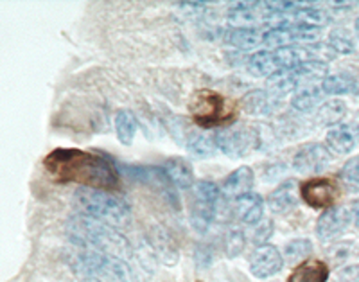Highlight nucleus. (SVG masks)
<instances>
[{
	"label": "nucleus",
	"instance_id": "f257e3e1",
	"mask_svg": "<svg viewBox=\"0 0 359 282\" xmlns=\"http://www.w3.org/2000/svg\"><path fill=\"white\" fill-rule=\"evenodd\" d=\"M45 171L62 184H79L95 191H117L118 171L107 156L78 147H57L43 159Z\"/></svg>",
	"mask_w": 359,
	"mask_h": 282
},
{
	"label": "nucleus",
	"instance_id": "f03ea898",
	"mask_svg": "<svg viewBox=\"0 0 359 282\" xmlns=\"http://www.w3.org/2000/svg\"><path fill=\"white\" fill-rule=\"evenodd\" d=\"M69 236L72 241L85 250H94L99 254L114 255L121 259L130 252V245L123 236H118L110 225L88 216H76L69 221Z\"/></svg>",
	"mask_w": 359,
	"mask_h": 282
},
{
	"label": "nucleus",
	"instance_id": "7ed1b4c3",
	"mask_svg": "<svg viewBox=\"0 0 359 282\" xmlns=\"http://www.w3.org/2000/svg\"><path fill=\"white\" fill-rule=\"evenodd\" d=\"M331 58L325 46H304V47H282V49L259 51L248 60V70L257 78H273L287 69H293L298 63L309 60ZM323 62V60H322Z\"/></svg>",
	"mask_w": 359,
	"mask_h": 282
},
{
	"label": "nucleus",
	"instance_id": "20e7f679",
	"mask_svg": "<svg viewBox=\"0 0 359 282\" xmlns=\"http://www.w3.org/2000/svg\"><path fill=\"white\" fill-rule=\"evenodd\" d=\"M74 203L83 216L102 221L107 225H124L131 216L130 205L107 191L78 189L74 194Z\"/></svg>",
	"mask_w": 359,
	"mask_h": 282
},
{
	"label": "nucleus",
	"instance_id": "39448f33",
	"mask_svg": "<svg viewBox=\"0 0 359 282\" xmlns=\"http://www.w3.org/2000/svg\"><path fill=\"white\" fill-rule=\"evenodd\" d=\"M194 123L203 128H216L236 117V105L214 90H196L189 101Z\"/></svg>",
	"mask_w": 359,
	"mask_h": 282
},
{
	"label": "nucleus",
	"instance_id": "423d86ee",
	"mask_svg": "<svg viewBox=\"0 0 359 282\" xmlns=\"http://www.w3.org/2000/svg\"><path fill=\"white\" fill-rule=\"evenodd\" d=\"M221 203V191L214 182L200 180L192 185V201L189 217L191 225L200 234H207L216 221Z\"/></svg>",
	"mask_w": 359,
	"mask_h": 282
},
{
	"label": "nucleus",
	"instance_id": "0eeeda50",
	"mask_svg": "<svg viewBox=\"0 0 359 282\" xmlns=\"http://www.w3.org/2000/svg\"><path fill=\"white\" fill-rule=\"evenodd\" d=\"M76 261H78V268L88 274L101 275L107 282H135L130 266L123 259L114 257V255L85 250L83 254L76 255Z\"/></svg>",
	"mask_w": 359,
	"mask_h": 282
},
{
	"label": "nucleus",
	"instance_id": "6e6552de",
	"mask_svg": "<svg viewBox=\"0 0 359 282\" xmlns=\"http://www.w3.org/2000/svg\"><path fill=\"white\" fill-rule=\"evenodd\" d=\"M217 149L229 159H243L255 152L261 142L259 131L246 124H237L232 128H221L214 137Z\"/></svg>",
	"mask_w": 359,
	"mask_h": 282
},
{
	"label": "nucleus",
	"instance_id": "1a4fd4ad",
	"mask_svg": "<svg viewBox=\"0 0 359 282\" xmlns=\"http://www.w3.org/2000/svg\"><path fill=\"white\" fill-rule=\"evenodd\" d=\"M322 34V27L306 24H284L262 33V46L269 49H282V47H297L298 43H313Z\"/></svg>",
	"mask_w": 359,
	"mask_h": 282
},
{
	"label": "nucleus",
	"instance_id": "9d476101",
	"mask_svg": "<svg viewBox=\"0 0 359 282\" xmlns=\"http://www.w3.org/2000/svg\"><path fill=\"white\" fill-rule=\"evenodd\" d=\"M331 152L323 144L311 142L302 146L293 156V169L300 175L314 176L325 171L331 164Z\"/></svg>",
	"mask_w": 359,
	"mask_h": 282
},
{
	"label": "nucleus",
	"instance_id": "9b49d317",
	"mask_svg": "<svg viewBox=\"0 0 359 282\" xmlns=\"http://www.w3.org/2000/svg\"><path fill=\"white\" fill-rule=\"evenodd\" d=\"M302 200L313 209H332L339 198V187L331 178H311L302 184Z\"/></svg>",
	"mask_w": 359,
	"mask_h": 282
},
{
	"label": "nucleus",
	"instance_id": "f8f14e48",
	"mask_svg": "<svg viewBox=\"0 0 359 282\" xmlns=\"http://www.w3.org/2000/svg\"><path fill=\"white\" fill-rule=\"evenodd\" d=\"M284 268V257L277 246L262 245L253 250L250 255V271L253 277L269 278Z\"/></svg>",
	"mask_w": 359,
	"mask_h": 282
},
{
	"label": "nucleus",
	"instance_id": "ddd939ff",
	"mask_svg": "<svg viewBox=\"0 0 359 282\" xmlns=\"http://www.w3.org/2000/svg\"><path fill=\"white\" fill-rule=\"evenodd\" d=\"M352 216L351 210L345 209V207H332V209H327L325 213L320 216L318 223H316V234L322 241H331L336 236L347 229L348 223H351Z\"/></svg>",
	"mask_w": 359,
	"mask_h": 282
},
{
	"label": "nucleus",
	"instance_id": "4468645a",
	"mask_svg": "<svg viewBox=\"0 0 359 282\" xmlns=\"http://www.w3.org/2000/svg\"><path fill=\"white\" fill-rule=\"evenodd\" d=\"M327 147L336 155H347L359 144V123L339 124L325 137Z\"/></svg>",
	"mask_w": 359,
	"mask_h": 282
},
{
	"label": "nucleus",
	"instance_id": "2eb2a0df",
	"mask_svg": "<svg viewBox=\"0 0 359 282\" xmlns=\"http://www.w3.org/2000/svg\"><path fill=\"white\" fill-rule=\"evenodd\" d=\"M298 201V184L297 180L282 182L275 191L269 192L268 203L269 210L273 214H287L297 207Z\"/></svg>",
	"mask_w": 359,
	"mask_h": 282
},
{
	"label": "nucleus",
	"instance_id": "dca6fc26",
	"mask_svg": "<svg viewBox=\"0 0 359 282\" xmlns=\"http://www.w3.org/2000/svg\"><path fill=\"white\" fill-rule=\"evenodd\" d=\"M236 216L245 223V225L255 227L264 220V200L257 192H248L243 196L236 198Z\"/></svg>",
	"mask_w": 359,
	"mask_h": 282
},
{
	"label": "nucleus",
	"instance_id": "f3484780",
	"mask_svg": "<svg viewBox=\"0 0 359 282\" xmlns=\"http://www.w3.org/2000/svg\"><path fill=\"white\" fill-rule=\"evenodd\" d=\"M253 184H255L253 169L248 168V166H241V168H237L236 171L230 173V175L224 178L223 185H221V191H223L226 196L239 198L243 196V194L252 192Z\"/></svg>",
	"mask_w": 359,
	"mask_h": 282
},
{
	"label": "nucleus",
	"instance_id": "a211bd4d",
	"mask_svg": "<svg viewBox=\"0 0 359 282\" xmlns=\"http://www.w3.org/2000/svg\"><path fill=\"white\" fill-rule=\"evenodd\" d=\"M163 173L168 175L169 180L180 189H191L194 185V171L192 166L182 156H172L163 162Z\"/></svg>",
	"mask_w": 359,
	"mask_h": 282
},
{
	"label": "nucleus",
	"instance_id": "6ab92c4d",
	"mask_svg": "<svg viewBox=\"0 0 359 282\" xmlns=\"http://www.w3.org/2000/svg\"><path fill=\"white\" fill-rule=\"evenodd\" d=\"M329 266L318 259H307L291 271L287 282H327Z\"/></svg>",
	"mask_w": 359,
	"mask_h": 282
},
{
	"label": "nucleus",
	"instance_id": "aec40b11",
	"mask_svg": "<svg viewBox=\"0 0 359 282\" xmlns=\"http://www.w3.org/2000/svg\"><path fill=\"white\" fill-rule=\"evenodd\" d=\"M262 33L264 31L255 27H233L224 33V40L237 49L250 51L262 47Z\"/></svg>",
	"mask_w": 359,
	"mask_h": 282
},
{
	"label": "nucleus",
	"instance_id": "412c9836",
	"mask_svg": "<svg viewBox=\"0 0 359 282\" xmlns=\"http://www.w3.org/2000/svg\"><path fill=\"white\" fill-rule=\"evenodd\" d=\"M137 130H139V123H137V117L133 115V112L118 110L115 115V131H117L118 142L124 144V146H131L137 135Z\"/></svg>",
	"mask_w": 359,
	"mask_h": 282
},
{
	"label": "nucleus",
	"instance_id": "4be33fe9",
	"mask_svg": "<svg viewBox=\"0 0 359 282\" xmlns=\"http://www.w3.org/2000/svg\"><path fill=\"white\" fill-rule=\"evenodd\" d=\"M323 90L322 86L309 85L300 88L298 92H294L293 101H291V107L298 112H311L320 101H322Z\"/></svg>",
	"mask_w": 359,
	"mask_h": 282
},
{
	"label": "nucleus",
	"instance_id": "5701e85b",
	"mask_svg": "<svg viewBox=\"0 0 359 282\" xmlns=\"http://www.w3.org/2000/svg\"><path fill=\"white\" fill-rule=\"evenodd\" d=\"M323 94L339 95V94H355L358 92V83L348 76L343 74H334V76H327L322 81Z\"/></svg>",
	"mask_w": 359,
	"mask_h": 282
},
{
	"label": "nucleus",
	"instance_id": "b1692460",
	"mask_svg": "<svg viewBox=\"0 0 359 282\" xmlns=\"http://www.w3.org/2000/svg\"><path fill=\"white\" fill-rule=\"evenodd\" d=\"M311 252H313V243L309 239H293V241L284 246V255L282 257L290 264H297V262L307 261Z\"/></svg>",
	"mask_w": 359,
	"mask_h": 282
},
{
	"label": "nucleus",
	"instance_id": "393cba45",
	"mask_svg": "<svg viewBox=\"0 0 359 282\" xmlns=\"http://www.w3.org/2000/svg\"><path fill=\"white\" fill-rule=\"evenodd\" d=\"M275 99L278 98H275L273 94H269L268 90L253 92V94L245 98V110L250 112V114H268L273 108Z\"/></svg>",
	"mask_w": 359,
	"mask_h": 282
},
{
	"label": "nucleus",
	"instance_id": "a878e982",
	"mask_svg": "<svg viewBox=\"0 0 359 282\" xmlns=\"http://www.w3.org/2000/svg\"><path fill=\"white\" fill-rule=\"evenodd\" d=\"M246 246V236L241 229H230L226 230L223 237V250L226 257L233 259L241 254Z\"/></svg>",
	"mask_w": 359,
	"mask_h": 282
},
{
	"label": "nucleus",
	"instance_id": "bb28decb",
	"mask_svg": "<svg viewBox=\"0 0 359 282\" xmlns=\"http://www.w3.org/2000/svg\"><path fill=\"white\" fill-rule=\"evenodd\" d=\"M187 149L189 153H192V155L198 156V159H208V156H212L214 153H216L217 146L216 142H214V139H210V137L196 135V137H192Z\"/></svg>",
	"mask_w": 359,
	"mask_h": 282
},
{
	"label": "nucleus",
	"instance_id": "cd10ccee",
	"mask_svg": "<svg viewBox=\"0 0 359 282\" xmlns=\"http://www.w3.org/2000/svg\"><path fill=\"white\" fill-rule=\"evenodd\" d=\"M329 43H331V49L339 54L354 53V40H352L347 29H336V31H332Z\"/></svg>",
	"mask_w": 359,
	"mask_h": 282
},
{
	"label": "nucleus",
	"instance_id": "c85d7f7f",
	"mask_svg": "<svg viewBox=\"0 0 359 282\" xmlns=\"http://www.w3.org/2000/svg\"><path fill=\"white\" fill-rule=\"evenodd\" d=\"M345 112H347V108H345V102L343 101L325 102V105L320 108V119H322V124L338 123V121H341L343 119Z\"/></svg>",
	"mask_w": 359,
	"mask_h": 282
},
{
	"label": "nucleus",
	"instance_id": "c756f323",
	"mask_svg": "<svg viewBox=\"0 0 359 282\" xmlns=\"http://www.w3.org/2000/svg\"><path fill=\"white\" fill-rule=\"evenodd\" d=\"M341 180L348 185V187L359 189V155L354 156L343 166L341 169Z\"/></svg>",
	"mask_w": 359,
	"mask_h": 282
},
{
	"label": "nucleus",
	"instance_id": "7c9ffc66",
	"mask_svg": "<svg viewBox=\"0 0 359 282\" xmlns=\"http://www.w3.org/2000/svg\"><path fill=\"white\" fill-rule=\"evenodd\" d=\"M252 234H253L252 241L255 243V245L257 246L266 245V241H268L269 237H271V234H273V221L262 220L261 223L255 225V229H253Z\"/></svg>",
	"mask_w": 359,
	"mask_h": 282
},
{
	"label": "nucleus",
	"instance_id": "2f4dec72",
	"mask_svg": "<svg viewBox=\"0 0 359 282\" xmlns=\"http://www.w3.org/2000/svg\"><path fill=\"white\" fill-rule=\"evenodd\" d=\"M339 282H359V264L345 266L338 274Z\"/></svg>",
	"mask_w": 359,
	"mask_h": 282
},
{
	"label": "nucleus",
	"instance_id": "473e14b6",
	"mask_svg": "<svg viewBox=\"0 0 359 282\" xmlns=\"http://www.w3.org/2000/svg\"><path fill=\"white\" fill-rule=\"evenodd\" d=\"M351 243H341V245L332 246V250H329V255H331L334 261H343L351 255Z\"/></svg>",
	"mask_w": 359,
	"mask_h": 282
},
{
	"label": "nucleus",
	"instance_id": "72a5a7b5",
	"mask_svg": "<svg viewBox=\"0 0 359 282\" xmlns=\"http://www.w3.org/2000/svg\"><path fill=\"white\" fill-rule=\"evenodd\" d=\"M196 261H198V266L200 268H205V266L210 264V261H212V254H210V250H205V254H201V250L198 248L196 252Z\"/></svg>",
	"mask_w": 359,
	"mask_h": 282
},
{
	"label": "nucleus",
	"instance_id": "f704fd0d",
	"mask_svg": "<svg viewBox=\"0 0 359 282\" xmlns=\"http://www.w3.org/2000/svg\"><path fill=\"white\" fill-rule=\"evenodd\" d=\"M351 216H352V220H354L355 227H358V229H359V200H358V201H354V203H352Z\"/></svg>",
	"mask_w": 359,
	"mask_h": 282
},
{
	"label": "nucleus",
	"instance_id": "c9c22d12",
	"mask_svg": "<svg viewBox=\"0 0 359 282\" xmlns=\"http://www.w3.org/2000/svg\"><path fill=\"white\" fill-rule=\"evenodd\" d=\"M355 33L359 34V18H358V20H355Z\"/></svg>",
	"mask_w": 359,
	"mask_h": 282
},
{
	"label": "nucleus",
	"instance_id": "e433bc0d",
	"mask_svg": "<svg viewBox=\"0 0 359 282\" xmlns=\"http://www.w3.org/2000/svg\"><path fill=\"white\" fill-rule=\"evenodd\" d=\"M90 282H99V281H90Z\"/></svg>",
	"mask_w": 359,
	"mask_h": 282
},
{
	"label": "nucleus",
	"instance_id": "4c0bfd02",
	"mask_svg": "<svg viewBox=\"0 0 359 282\" xmlns=\"http://www.w3.org/2000/svg\"><path fill=\"white\" fill-rule=\"evenodd\" d=\"M196 282H201V281H196Z\"/></svg>",
	"mask_w": 359,
	"mask_h": 282
}]
</instances>
